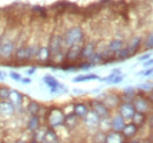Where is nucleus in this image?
Returning a JSON list of instances; mask_svg holds the SVG:
<instances>
[{"label":"nucleus","instance_id":"0eeeda50","mask_svg":"<svg viewBox=\"0 0 153 143\" xmlns=\"http://www.w3.org/2000/svg\"><path fill=\"white\" fill-rule=\"evenodd\" d=\"M99 100H101L111 111H114L117 107L119 106V103L121 102L120 94L115 93V91H107V93L102 94L101 96H99Z\"/></svg>","mask_w":153,"mask_h":143},{"label":"nucleus","instance_id":"dca6fc26","mask_svg":"<svg viewBox=\"0 0 153 143\" xmlns=\"http://www.w3.org/2000/svg\"><path fill=\"white\" fill-rule=\"evenodd\" d=\"M81 125V120L76 116V114L72 111L67 115H65V121H64V127L67 130H74L79 125Z\"/></svg>","mask_w":153,"mask_h":143},{"label":"nucleus","instance_id":"a211bd4d","mask_svg":"<svg viewBox=\"0 0 153 143\" xmlns=\"http://www.w3.org/2000/svg\"><path fill=\"white\" fill-rule=\"evenodd\" d=\"M141 46H143V38L140 35H133L127 42V48L130 49L131 55H134L137 52H139Z\"/></svg>","mask_w":153,"mask_h":143},{"label":"nucleus","instance_id":"58836bf2","mask_svg":"<svg viewBox=\"0 0 153 143\" xmlns=\"http://www.w3.org/2000/svg\"><path fill=\"white\" fill-rule=\"evenodd\" d=\"M152 68L150 67L147 71H145V72H141V75H144V76H151L152 75Z\"/></svg>","mask_w":153,"mask_h":143},{"label":"nucleus","instance_id":"a19ab883","mask_svg":"<svg viewBox=\"0 0 153 143\" xmlns=\"http://www.w3.org/2000/svg\"><path fill=\"white\" fill-rule=\"evenodd\" d=\"M20 81H21L22 83H25V85H28V83L31 82V79H30V77H24V79L21 77V80H20Z\"/></svg>","mask_w":153,"mask_h":143},{"label":"nucleus","instance_id":"6e6552de","mask_svg":"<svg viewBox=\"0 0 153 143\" xmlns=\"http://www.w3.org/2000/svg\"><path fill=\"white\" fill-rule=\"evenodd\" d=\"M88 106H90V109H92L97 115L100 117V119H104V117H110L112 111L106 107V105L101 101V100H91L88 102Z\"/></svg>","mask_w":153,"mask_h":143},{"label":"nucleus","instance_id":"b1692460","mask_svg":"<svg viewBox=\"0 0 153 143\" xmlns=\"http://www.w3.org/2000/svg\"><path fill=\"white\" fill-rule=\"evenodd\" d=\"M41 111V105L38 101L31 100L26 107V113H28L30 115H39Z\"/></svg>","mask_w":153,"mask_h":143},{"label":"nucleus","instance_id":"c85d7f7f","mask_svg":"<svg viewBox=\"0 0 153 143\" xmlns=\"http://www.w3.org/2000/svg\"><path fill=\"white\" fill-rule=\"evenodd\" d=\"M99 130L107 133L111 130V122H110V117H104L100 119V123H99Z\"/></svg>","mask_w":153,"mask_h":143},{"label":"nucleus","instance_id":"79ce46f5","mask_svg":"<svg viewBox=\"0 0 153 143\" xmlns=\"http://www.w3.org/2000/svg\"><path fill=\"white\" fill-rule=\"evenodd\" d=\"M5 77H6V74L4 72H0V81H2Z\"/></svg>","mask_w":153,"mask_h":143},{"label":"nucleus","instance_id":"ddd939ff","mask_svg":"<svg viewBox=\"0 0 153 143\" xmlns=\"http://www.w3.org/2000/svg\"><path fill=\"white\" fill-rule=\"evenodd\" d=\"M110 122H111V130H113V131H121L123 128L126 125L125 119L117 110L112 111V114L110 116Z\"/></svg>","mask_w":153,"mask_h":143},{"label":"nucleus","instance_id":"7ed1b4c3","mask_svg":"<svg viewBox=\"0 0 153 143\" xmlns=\"http://www.w3.org/2000/svg\"><path fill=\"white\" fill-rule=\"evenodd\" d=\"M16 47H17V40L10 38V35H6L5 32V36L0 43V60L2 62H7L12 60Z\"/></svg>","mask_w":153,"mask_h":143},{"label":"nucleus","instance_id":"f257e3e1","mask_svg":"<svg viewBox=\"0 0 153 143\" xmlns=\"http://www.w3.org/2000/svg\"><path fill=\"white\" fill-rule=\"evenodd\" d=\"M85 31L80 25H73L70 26L64 33H62V42L65 49L72 46L76 45H82L85 42Z\"/></svg>","mask_w":153,"mask_h":143},{"label":"nucleus","instance_id":"f03ea898","mask_svg":"<svg viewBox=\"0 0 153 143\" xmlns=\"http://www.w3.org/2000/svg\"><path fill=\"white\" fill-rule=\"evenodd\" d=\"M132 105H133L135 111L150 114L152 110V97H151V95L147 96L146 91L137 89V94L132 100Z\"/></svg>","mask_w":153,"mask_h":143},{"label":"nucleus","instance_id":"9b49d317","mask_svg":"<svg viewBox=\"0 0 153 143\" xmlns=\"http://www.w3.org/2000/svg\"><path fill=\"white\" fill-rule=\"evenodd\" d=\"M98 42L94 40H88L85 41L81 46V51H80V60H88L93 53L98 49Z\"/></svg>","mask_w":153,"mask_h":143},{"label":"nucleus","instance_id":"cd10ccee","mask_svg":"<svg viewBox=\"0 0 153 143\" xmlns=\"http://www.w3.org/2000/svg\"><path fill=\"white\" fill-rule=\"evenodd\" d=\"M88 61H90L93 66H97V65H104V57H102L101 52L96 51V52L93 53V55L88 59Z\"/></svg>","mask_w":153,"mask_h":143},{"label":"nucleus","instance_id":"4be33fe9","mask_svg":"<svg viewBox=\"0 0 153 143\" xmlns=\"http://www.w3.org/2000/svg\"><path fill=\"white\" fill-rule=\"evenodd\" d=\"M135 94H137V88H134V87H126L120 93V99H121V101H125V102H132Z\"/></svg>","mask_w":153,"mask_h":143},{"label":"nucleus","instance_id":"423d86ee","mask_svg":"<svg viewBox=\"0 0 153 143\" xmlns=\"http://www.w3.org/2000/svg\"><path fill=\"white\" fill-rule=\"evenodd\" d=\"M84 128L90 133V134H96L97 131L99 130V123H100V117L97 115L96 113L90 109L88 113L86 114V116L84 119H81Z\"/></svg>","mask_w":153,"mask_h":143},{"label":"nucleus","instance_id":"1a4fd4ad","mask_svg":"<svg viewBox=\"0 0 153 143\" xmlns=\"http://www.w3.org/2000/svg\"><path fill=\"white\" fill-rule=\"evenodd\" d=\"M16 115V108L8 100H0V120H12Z\"/></svg>","mask_w":153,"mask_h":143},{"label":"nucleus","instance_id":"a878e982","mask_svg":"<svg viewBox=\"0 0 153 143\" xmlns=\"http://www.w3.org/2000/svg\"><path fill=\"white\" fill-rule=\"evenodd\" d=\"M130 56H132V55L130 53V49L127 48V46H124L123 48H120V49L114 54L115 61H124V60L128 59Z\"/></svg>","mask_w":153,"mask_h":143},{"label":"nucleus","instance_id":"f704fd0d","mask_svg":"<svg viewBox=\"0 0 153 143\" xmlns=\"http://www.w3.org/2000/svg\"><path fill=\"white\" fill-rule=\"evenodd\" d=\"M10 76H11L13 80H16V81H20V80H21V75H20L19 73H17V72H11V73H10Z\"/></svg>","mask_w":153,"mask_h":143},{"label":"nucleus","instance_id":"2f4dec72","mask_svg":"<svg viewBox=\"0 0 153 143\" xmlns=\"http://www.w3.org/2000/svg\"><path fill=\"white\" fill-rule=\"evenodd\" d=\"M11 94V88L6 86H0V100H8Z\"/></svg>","mask_w":153,"mask_h":143},{"label":"nucleus","instance_id":"bb28decb","mask_svg":"<svg viewBox=\"0 0 153 143\" xmlns=\"http://www.w3.org/2000/svg\"><path fill=\"white\" fill-rule=\"evenodd\" d=\"M90 80H100V76L96 74H85V75H78L73 79V82H86Z\"/></svg>","mask_w":153,"mask_h":143},{"label":"nucleus","instance_id":"6ab92c4d","mask_svg":"<svg viewBox=\"0 0 153 143\" xmlns=\"http://www.w3.org/2000/svg\"><path fill=\"white\" fill-rule=\"evenodd\" d=\"M72 109H73V113L81 120V119H84V117L86 116V114L88 113L90 106L86 105L85 102H76V103H72Z\"/></svg>","mask_w":153,"mask_h":143},{"label":"nucleus","instance_id":"7c9ffc66","mask_svg":"<svg viewBox=\"0 0 153 143\" xmlns=\"http://www.w3.org/2000/svg\"><path fill=\"white\" fill-rule=\"evenodd\" d=\"M76 63L78 69H84V71H88V69H91L92 67H94L88 60H78Z\"/></svg>","mask_w":153,"mask_h":143},{"label":"nucleus","instance_id":"72a5a7b5","mask_svg":"<svg viewBox=\"0 0 153 143\" xmlns=\"http://www.w3.org/2000/svg\"><path fill=\"white\" fill-rule=\"evenodd\" d=\"M123 80H124V75L119 74V75H115L114 77L111 80V82H110V83H112V85H115V83H120Z\"/></svg>","mask_w":153,"mask_h":143},{"label":"nucleus","instance_id":"f3484780","mask_svg":"<svg viewBox=\"0 0 153 143\" xmlns=\"http://www.w3.org/2000/svg\"><path fill=\"white\" fill-rule=\"evenodd\" d=\"M36 57H37V61L42 63V65L50 62L51 55H50V51H48V46L47 45H40L38 51H37Z\"/></svg>","mask_w":153,"mask_h":143},{"label":"nucleus","instance_id":"4c0bfd02","mask_svg":"<svg viewBox=\"0 0 153 143\" xmlns=\"http://www.w3.org/2000/svg\"><path fill=\"white\" fill-rule=\"evenodd\" d=\"M152 63H153L152 59L150 57V59H147V60L145 61V63H144V67H145V68H147V67L150 68V67H152Z\"/></svg>","mask_w":153,"mask_h":143},{"label":"nucleus","instance_id":"4468645a","mask_svg":"<svg viewBox=\"0 0 153 143\" xmlns=\"http://www.w3.org/2000/svg\"><path fill=\"white\" fill-rule=\"evenodd\" d=\"M140 131V127L138 125H135L133 123L132 121H128V123L126 122V125L125 127L123 128V130H121V134H123V136L125 137V140H131V139H134L137 135H138V133Z\"/></svg>","mask_w":153,"mask_h":143},{"label":"nucleus","instance_id":"20e7f679","mask_svg":"<svg viewBox=\"0 0 153 143\" xmlns=\"http://www.w3.org/2000/svg\"><path fill=\"white\" fill-rule=\"evenodd\" d=\"M46 119V125L50 128L53 129H58L60 127L64 125V121H65V113L61 108L52 107L50 108L45 115Z\"/></svg>","mask_w":153,"mask_h":143},{"label":"nucleus","instance_id":"2eb2a0df","mask_svg":"<svg viewBox=\"0 0 153 143\" xmlns=\"http://www.w3.org/2000/svg\"><path fill=\"white\" fill-rule=\"evenodd\" d=\"M81 46L82 45H76L72 46L65 49V61L68 62H76L78 60H80V51H81Z\"/></svg>","mask_w":153,"mask_h":143},{"label":"nucleus","instance_id":"473e14b6","mask_svg":"<svg viewBox=\"0 0 153 143\" xmlns=\"http://www.w3.org/2000/svg\"><path fill=\"white\" fill-rule=\"evenodd\" d=\"M138 89L143 90V91H152L153 89V86H152V82H145V83H141V85H139L138 86Z\"/></svg>","mask_w":153,"mask_h":143},{"label":"nucleus","instance_id":"aec40b11","mask_svg":"<svg viewBox=\"0 0 153 143\" xmlns=\"http://www.w3.org/2000/svg\"><path fill=\"white\" fill-rule=\"evenodd\" d=\"M125 46V42H124V40L123 39H119V38H113L112 40H110L108 41V43H107V46H106V48L111 52L112 54H115L120 48H123Z\"/></svg>","mask_w":153,"mask_h":143},{"label":"nucleus","instance_id":"5701e85b","mask_svg":"<svg viewBox=\"0 0 153 143\" xmlns=\"http://www.w3.org/2000/svg\"><path fill=\"white\" fill-rule=\"evenodd\" d=\"M60 140H59V136H58V133L56 129H53V128H47V130H46V134H45V136H44V140H42V142L45 143H57L59 142Z\"/></svg>","mask_w":153,"mask_h":143},{"label":"nucleus","instance_id":"e433bc0d","mask_svg":"<svg viewBox=\"0 0 153 143\" xmlns=\"http://www.w3.org/2000/svg\"><path fill=\"white\" fill-rule=\"evenodd\" d=\"M150 57H152L151 53L145 54V55H143V56H139V57H138V60H139V61H146V60H147V59H150Z\"/></svg>","mask_w":153,"mask_h":143},{"label":"nucleus","instance_id":"39448f33","mask_svg":"<svg viewBox=\"0 0 153 143\" xmlns=\"http://www.w3.org/2000/svg\"><path fill=\"white\" fill-rule=\"evenodd\" d=\"M47 46H48L51 57L56 56L61 52H65V47H64V42H62V33L54 32L50 38Z\"/></svg>","mask_w":153,"mask_h":143},{"label":"nucleus","instance_id":"c756f323","mask_svg":"<svg viewBox=\"0 0 153 143\" xmlns=\"http://www.w3.org/2000/svg\"><path fill=\"white\" fill-rule=\"evenodd\" d=\"M143 45H144V48L147 49V51H151L153 47V35L152 33L150 32L149 34H146L145 39H143Z\"/></svg>","mask_w":153,"mask_h":143},{"label":"nucleus","instance_id":"f8f14e48","mask_svg":"<svg viewBox=\"0 0 153 143\" xmlns=\"http://www.w3.org/2000/svg\"><path fill=\"white\" fill-rule=\"evenodd\" d=\"M42 81L45 82L46 86H48V88L51 89L52 93H57L59 90H64V93H66V90H67V88L64 85H61L53 75H50V74L45 75L42 77Z\"/></svg>","mask_w":153,"mask_h":143},{"label":"nucleus","instance_id":"412c9836","mask_svg":"<svg viewBox=\"0 0 153 143\" xmlns=\"http://www.w3.org/2000/svg\"><path fill=\"white\" fill-rule=\"evenodd\" d=\"M41 125V119L39 115H30V119L27 121L26 129L31 133H33L34 130H37L39 127Z\"/></svg>","mask_w":153,"mask_h":143},{"label":"nucleus","instance_id":"c9c22d12","mask_svg":"<svg viewBox=\"0 0 153 143\" xmlns=\"http://www.w3.org/2000/svg\"><path fill=\"white\" fill-rule=\"evenodd\" d=\"M5 32H6V27L5 26H0V43L5 36Z\"/></svg>","mask_w":153,"mask_h":143},{"label":"nucleus","instance_id":"393cba45","mask_svg":"<svg viewBox=\"0 0 153 143\" xmlns=\"http://www.w3.org/2000/svg\"><path fill=\"white\" fill-rule=\"evenodd\" d=\"M131 121H132L133 123H135V125H138L139 127H141V125H146V122H147V114L135 111Z\"/></svg>","mask_w":153,"mask_h":143},{"label":"nucleus","instance_id":"9d476101","mask_svg":"<svg viewBox=\"0 0 153 143\" xmlns=\"http://www.w3.org/2000/svg\"><path fill=\"white\" fill-rule=\"evenodd\" d=\"M115 110L125 119L126 122H128V121L132 120L134 113H135V109H134L132 102H125V101H121Z\"/></svg>","mask_w":153,"mask_h":143},{"label":"nucleus","instance_id":"37998d69","mask_svg":"<svg viewBox=\"0 0 153 143\" xmlns=\"http://www.w3.org/2000/svg\"><path fill=\"white\" fill-rule=\"evenodd\" d=\"M73 90H74V93H76V94H80V93L82 94V91H84V90H80V89H73Z\"/></svg>","mask_w":153,"mask_h":143},{"label":"nucleus","instance_id":"ea45409f","mask_svg":"<svg viewBox=\"0 0 153 143\" xmlns=\"http://www.w3.org/2000/svg\"><path fill=\"white\" fill-rule=\"evenodd\" d=\"M36 71H37V67H31V68L27 71V74H28V75H33V74L36 73Z\"/></svg>","mask_w":153,"mask_h":143}]
</instances>
